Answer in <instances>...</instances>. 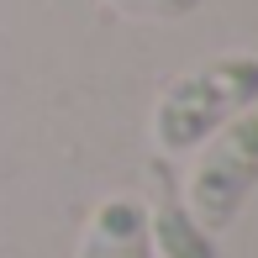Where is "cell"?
Listing matches in <instances>:
<instances>
[{"label": "cell", "mask_w": 258, "mask_h": 258, "mask_svg": "<svg viewBox=\"0 0 258 258\" xmlns=\"http://www.w3.org/2000/svg\"><path fill=\"white\" fill-rule=\"evenodd\" d=\"M258 100V58L253 53H221L184 69L163 85L153 105V148L163 158L195 153L216 126H227L237 111Z\"/></svg>", "instance_id": "cell-1"}, {"label": "cell", "mask_w": 258, "mask_h": 258, "mask_svg": "<svg viewBox=\"0 0 258 258\" xmlns=\"http://www.w3.org/2000/svg\"><path fill=\"white\" fill-rule=\"evenodd\" d=\"M253 190H258V100L195 148L190 179H184V206L206 232H227L242 216Z\"/></svg>", "instance_id": "cell-2"}, {"label": "cell", "mask_w": 258, "mask_h": 258, "mask_svg": "<svg viewBox=\"0 0 258 258\" xmlns=\"http://www.w3.org/2000/svg\"><path fill=\"white\" fill-rule=\"evenodd\" d=\"M79 258H153L148 201H137V195H105L85 221Z\"/></svg>", "instance_id": "cell-3"}, {"label": "cell", "mask_w": 258, "mask_h": 258, "mask_svg": "<svg viewBox=\"0 0 258 258\" xmlns=\"http://www.w3.org/2000/svg\"><path fill=\"white\" fill-rule=\"evenodd\" d=\"M148 242H153V258H221L216 232H206L190 216V206L174 201L169 184H158V201L148 206Z\"/></svg>", "instance_id": "cell-4"}, {"label": "cell", "mask_w": 258, "mask_h": 258, "mask_svg": "<svg viewBox=\"0 0 258 258\" xmlns=\"http://www.w3.org/2000/svg\"><path fill=\"white\" fill-rule=\"evenodd\" d=\"M105 6L132 21H184L201 11V0H105Z\"/></svg>", "instance_id": "cell-5"}]
</instances>
